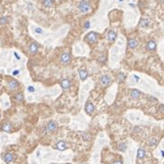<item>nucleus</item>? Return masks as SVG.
Returning <instances> with one entry per match:
<instances>
[{"label":"nucleus","mask_w":164,"mask_h":164,"mask_svg":"<svg viewBox=\"0 0 164 164\" xmlns=\"http://www.w3.org/2000/svg\"><path fill=\"white\" fill-rule=\"evenodd\" d=\"M78 8L81 13H83V14L88 13V12H89L90 9H91V7H90V5H89V3L85 1V0H82V1L79 2Z\"/></svg>","instance_id":"obj_1"},{"label":"nucleus","mask_w":164,"mask_h":164,"mask_svg":"<svg viewBox=\"0 0 164 164\" xmlns=\"http://www.w3.org/2000/svg\"><path fill=\"white\" fill-rule=\"evenodd\" d=\"M19 82L17 80H15V79H10L8 82V88L10 90H15V89H17L19 88Z\"/></svg>","instance_id":"obj_2"},{"label":"nucleus","mask_w":164,"mask_h":164,"mask_svg":"<svg viewBox=\"0 0 164 164\" xmlns=\"http://www.w3.org/2000/svg\"><path fill=\"white\" fill-rule=\"evenodd\" d=\"M1 129L4 132H6V133H11L12 130H13V126H12V124H9V123H3L2 126H1Z\"/></svg>","instance_id":"obj_3"},{"label":"nucleus","mask_w":164,"mask_h":164,"mask_svg":"<svg viewBox=\"0 0 164 164\" xmlns=\"http://www.w3.org/2000/svg\"><path fill=\"white\" fill-rule=\"evenodd\" d=\"M85 110H86V113H88V114L91 115L92 113H93V112H94V110H95L94 105L92 104L91 102H87L86 106H85Z\"/></svg>","instance_id":"obj_4"},{"label":"nucleus","mask_w":164,"mask_h":164,"mask_svg":"<svg viewBox=\"0 0 164 164\" xmlns=\"http://www.w3.org/2000/svg\"><path fill=\"white\" fill-rule=\"evenodd\" d=\"M71 60V57H70V54H67V53H65L61 55V62L64 64V65H67L68 63L70 62Z\"/></svg>","instance_id":"obj_5"},{"label":"nucleus","mask_w":164,"mask_h":164,"mask_svg":"<svg viewBox=\"0 0 164 164\" xmlns=\"http://www.w3.org/2000/svg\"><path fill=\"white\" fill-rule=\"evenodd\" d=\"M111 82H112V79H111L110 77H109V76H107V75L102 76V78H101V83H102V85H104V86H107V85H109Z\"/></svg>","instance_id":"obj_6"},{"label":"nucleus","mask_w":164,"mask_h":164,"mask_svg":"<svg viewBox=\"0 0 164 164\" xmlns=\"http://www.w3.org/2000/svg\"><path fill=\"white\" fill-rule=\"evenodd\" d=\"M4 160H5L6 163H11V162H13V160H14L13 154L10 153V152L6 153L5 156H4Z\"/></svg>","instance_id":"obj_7"},{"label":"nucleus","mask_w":164,"mask_h":164,"mask_svg":"<svg viewBox=\"0 0 164 164\" xmlns=\"http://www.w3.org/2000/svg\"><path fill=\"white\" fill-rule=\"evenodd\" d=\"M56 129H57L56 123H55V122H53V121L49 122L48 124H47V130L50 132H54V131H56Z\"/></svg>","instance_id":"obj_8"},{"label":"nucleus","mask_w":164,"mask_h":164,"mask_svg":"<svg viewBox=\"0 0 164 164\" xmlns=\"http://www.w3.org/2000/svg\"><path fill=\"white\" fill-rule=\"evenodd\" d=\"M87 40L89 42H91V43H95L97 41V34L95 32H89V34L87 35Z\"/></svg>","instance_id":"obj_9"},{"label":"nucleus","mask_w":164,"mask_h":164,"mask_svg":"<svg viewBox=\"0 0 164 164\" xmlns=\"http://www.w3.org/2000/svg\"><path fill=\"white\" fill-rule=\"evenodd\" d=\"M38 49H39V46L36 43H32L30 44V48H29V51L31 54H35L38 52Z\"/></svg>","instance_id":"obj_10"},{"label":"nucleus","mask_w":164,"mask_h":164,"mask_svg":"<svg viewBox=\"0 0 164 164\" xmlns=\"http://www.w3.org/2000/svg\"><path fill=\"white\" fill-rule=\"evenodd\" d=\"M130 95H131L132 99L137 100L141 96V92L139 90H137V89H132L131 92H130Z\"/></svg>","instance_id":"obj_11"},{"label":"nucleus","mask_w":164,"mask_h":164,"mask_svg":"<svg viewBox=\"0 0 164 164\" xmlns=\"http://www.w3.org/2000/svg\"><path fill=\"white\" fill-rule=\"evenodd\" d=\"M55 147H56V148L58 150L64 151V150H65V148H67V144H65V142H64V141H59V142L56 144Z\"/></svg>","instance_id":"obj_12"},{"label":"nucleus","mask_w":164,"mask_h":164,"mask_svg":"<svg viewBox=\"0 0 164 164\" xmlns=\"http://www.w3.org/2000/svg\"><path fill=\"white\" fill-rule=\"evenodd\" d=\"M156 47H157V44L154 41L151 40L148 43V49L149 51H155V50H156Z\"/></svg>","instance_id":"obj_13"},{"label":"nucleus","mask_w":164,"mask_h":164,"mask_svg":"<svg viewBox=\"0 0 164 164\" xmlns=\"http://www.w3.org/2000/svg\"><path fill=\"white\" fill-rule=\"evenodd\" d=\"M145 156H146V151L143 148H139L138 151H137V159H142L145 158Z\"/></svg>","instance_id":"obj_14"},{"label":"nucleus","mask_w":164,"mask_h":164,"mask_svg":"<svg viewBox=\"0 0 164 164\" xmlns=\"http://www.w3.org/2000/svg\"><path fill=\"white\" fill-rule=\"evenodd\" d=\"M116 37L117 36H116V33L114 31H113V30L109 31V33H108V39H109L110 42H114L116 40Z\"/></svg>","instance_id":"obj_15"},{"label":"nucleus","mask_w":164,"mask_h":164,"mask_svg":"<svg viewBox=\"0 0 164 164\" xmlns=\"http://www.w3.org/2000/svg\"><path fill=\"white\" fill-rule=\"evenodd\" d=\"M137 42L136 40H134V39H129L128 40V46H129V48H131V49H134V48H136L137 46Z\"/></svg>","instance_id":"obj_16"},{"label":"nucleus","mask_w":164,"mask_h":164,"mask_svg":"<svg viewBox=\"0 0 164 164\" xmlns=\"http://www.w3.org/2000/svg\"><path fill=\"white\" fill-rule=\"evenodd\" d=\"M61 87L63 88V89H67L70 87V81L68 79H64L61 82Z\"/></svg>","instance_id":"obj_17"},{"label":"nucleus","mask_w":164,"mask_h":164,"mask_svg":"<svg viewBox=\"0 0 164 164\" xmlns=\"http://www.w3.org/2000/svg\"><path fill=\"white\" fill-rule=\"evenodd\" d=\"M79 77H80L81 80H85V79L88 78V72L84 69L80 70V71H79Z\"/></svg>","instance_id":"obj_18"},{"label":"nucleus","mask_w":164,"mask_h":164,"mask_svg":"<svg viewBox=\"0 0 164 164\" xmlns=\"http://www.w3.org/2000/svg\"><path fill=\"white\" fill-rule=\"evenodd\" d=\"M23 100H24L23 93H21V92H19V93H17L16 96H15V101H16V102H23Z\"/></svg>","instance_id":"obj_19"},{"label":"nucleus","mask_w":164,"mask_h":164,"mask_svg":"<svg viewBox=\"0 0 164 164\" xmlns=\"http://www.w3.org/2000/svg\"><path fill=\"white\" fill-rule=\"evenodd\" d=\"M54 0H44L43 1V5L44 7H47V8H50L52 6L54 5Z\"/></svg>","instance_id":"obj_20"},{"label":"nucleus","mask_w":164,"mask_h":164,"mask_svg":"<svg viewBox=\"0 0 164 164\" xmlns=\"http://www.w3.org/2000/svg\"><path fill=\"white\" fill-rule=\"evenodd\" d=\"M125 78H126V76H125L124 73H123V72L119 73V75H118V81L119 82H123V81H124Z\"/></svg>","instance_id":"obj_21"},{"label":"nucleus","mask_w":164,"mask_h":164,"mask_svg":"<svg viewBox=\"0 0 164 164\" xmlns=\"http://www.w3.org/2000/svg\"><path fill=\"white\" fill-rule=\"evenodd\" d=\"M157 143H158V139L157 138H151V139H149V141H148V145L151 146V147H153V146H156Z\"/></svg>","instance_id":"obj_22"},{"label":"nucleus","mask_w":164,"mask_h":164,"mask_svg":"<svg viewBox=\"0 0 164 164\" xmlns=\"http://www.w3.org/2000/svg\"><path fill=\"white\" fill-rule=\"evenodd\" d=\"M8 18L7 17H1L0 18V25H5L7 24V22H8Z\"/></svg>","instance_id":"obj_23"},{"label":"nucleus","mask_w":164,"mask_h":164,"mask_svg":"<svg viewBox=\"0 0 164 164\" xmlns=\"http://www.w3.org/2000/svg\"><path fill=\"white\" fill-rule=\"evenodd\" d=\"M148 24H149V22H148V20H147V19H142L141 20V22H140V25H141V27H148Z\"/></svg>","instance_id":"obj_24"},{"label":"nucleus","mask_w":164,"mask_h":164,"mask_svg":"<svg viewBox=\"0 0 164 164\" xmlns=\"http://www.w3.org/2000/svg\"><path fill=\"white\" fill-rule=\"evenodd\" d=\"M118 149L120 151H125V149H126V145H125L124 143H121L118 147Z\"/></svg>","instance_id":"obj_25"},{"label":"nucleus","mask_w":164,"mask_h":164,"mask_svg":"<svg viewBox=\"0 0 164 164\" xmlns=\"http://www.w3.org/2000/svg\"><path fill=\"white\" fill-rule=\"evenodd\" d=\"M28 90H29L30 92H34L35 89H34V88H33L32 86H30L29 88H28Z\"/></svg>","instance_id":"obj_26"},{"label":"nucleus","mask_w":164,"mask_h":164,"mask_svg":"<svg viewBox=\"0 0 164 164\" xmlns=\"http://www.w3.org/2000/svg\"><path fill=\"white\" fill-rule=\"evenodd\" d=\"M19 70H14L13 72H12V75H13V76H18V75H19Z\"/></svg>","instance_id":"obj_27"},{"label":"nucleus","mask_w":164,"mask_h":164,"mask_svg":"<svg viewBox=\"0 0 164 164\" xmlns=\"http://www.w3.org/2000/svg\"><path fill=\"white\" fill-rule=\"evenodd\" d=\"M35 32H37V33H43V30H41L40 28H37V29H35Z\"/></svg>","instance_id":"obj_28"},{"label":"nucleus","mask_w":164,"mask_h":164,"mask_svg":"<svg viewBox=\"0 0 164 164\" xmlns=\"http://www.w3.org/2000/svg\"><path fill=\"white\" fill-rule=\"evenodd\" d=\"M89 26H90V24H89V21H87L86 22V24H85V29H89Z\"/></svg>","instance_id":"obj_29"},{"label":"nucleus","mask_w":164,"mask_h":164,"mask_svg":"<svg viewBox=\"0 0 164 164\" xmlns=\"http://www.w3.org/2000/svg\"><path fill=\"white\" fill-rule=\"evenodd\" d=\"M14 55H15V56H16V58H17V59H18V60H20V56H19V54H17L16 52H15V53H14Z\"/></svg>","instance_id":"obj_30"},{"label":"nucleus","mask_w":164,"mask_h":164,"mask_svg":"<svg viewBox=\"0 0 164 164\" xmlns=\"http://www.w3.org/2000/svg\"><path fill=\"white\" fill-rule=\"evenodd\" d=\"M161 153H162V156L164 157V151H161Z\"/></svg>","instance_id":"obj_31"},{"label":"nucleus","mask_w":164,"mask_h":164,"mask_svg":"<svg viewBox=\"0 0 164 164\" xmlns=\"http://www.w3.org/2000/svg\"><path fill=\"white\" fill-rule=\"evenodd\" d=\"M119 1H123V0H119Z\"/></svg>","instance_id":"obj_32"},{"label":"nucleus","mask_w":164,"mask_h":164,"mask_svg":"<svg viewBox=\"0 0 164 164\" xmlns=\"http://www.w3.org/2000/svg\"><path fill=\"white\" fill-rule=\"evenodd\" d=\"M161 1H164V0H161Z\"/></svg>","instance_id":"obj_33"}]
</instances>
